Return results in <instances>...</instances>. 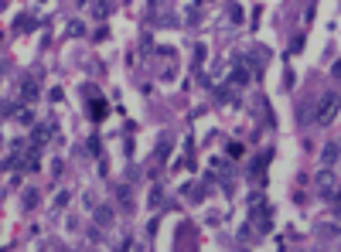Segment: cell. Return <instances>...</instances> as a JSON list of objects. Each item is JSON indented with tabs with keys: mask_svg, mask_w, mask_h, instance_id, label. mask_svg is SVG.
Segmentation results:
<instances>
[{
	"mask_svg": "<svg viewBox=\"0 0 341 252\" xmlns=\"http://www.w3.org/2000/svg\"><path fill=\"white\" fill-rule=\"evenodd\" d=\"M338 109H341V99L335 96V92H324V96H321V102H317V109H314V123L328 126L335 116H338Z\"/></svg>",
	"mask_w": 341,
	"mask_h": 252,
	"instance_id": "1",
	"label": "cell"
},
{
	"mask_svg": "<svg viewBox=\"0 0 341 252\" xmlns=\"http://www.w3.org/2000/svg\"><path fill=\"white\" fill-rule=\"evenodd\" d=\"M21 99H24V102H31V99H38V82H34L31 75H27V78L21 82Z\"/></svg>",
	"mask_w": 341,
	"mask_h": 252,
	"instance_id": "2",
	"label": "cell"
},
{
	"mask_svg": "<svg viewBox=\"0 0 341 252\" xmlns=\"http://www.w3.org/2000/svg\"><path fill=\"white\" fill-rule=\"evenodd\" d=\"M338 153H341V147H338V143H328L321 157H324V164H331V160H338Z\"/></svg>",
	"mask_w": 341,
	"mask_h": 252,
	"instance_id": "3",
	"label": "cell"
},
{
	"mask_svg": "<svg viewBox=\"0 0 341 252\" xmlns=\"http://www.w3.org/2000/svg\"><path fill=\"white\" fill-rule=\"evenodd\" d=\"M229 21L232 24H242V7L239 3H229Z\"/></svg>",
	"mask_w": 341,
	"mask_h": 252,
	"instance_id": "4",
	"label": "cell"
},
{
	"mask_svg": "<svg viewBox=\"0 0 341 252\" xmlns=\"http://www.w3.org/2000/svg\"><path fill=\"white\" fill-rule=\"evenodd\" d=\"M229 157H242V143H229Z\"/></svg>",
	"mask_w": 341,
	"mask_h": 252,
	"instance_id": "5",
	"label": "cell"
},
{
	"mask_svg": "<svg viewBox=\"0 0 341 252\" xmlns=\"http://www.w3.org/2000/svg\"><path fill=\"white\" fill-rule=\"evenodd\" d=\"M331 72H335V75L341 78V62H335V68H331Z\"/></svg>",
	"mask_w": 341,
	"mask_h": 252,
	"instance_id": "6",
	"label": "cell"
}]
</instances>
